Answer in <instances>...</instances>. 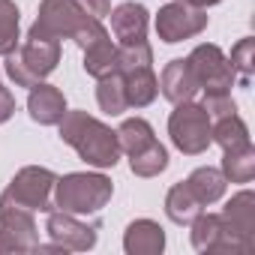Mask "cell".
<instances>
[{"instance_id": "1", "label": "cell", "mask_w": 255, "mask_h": 255, "mask_svg": "<svg viewBox=\"0 0 255 255\" xmlns=\"http://www.w3.org/2000/svg\"><path fill=\"white\" fill-rule=\"evenodd\" d=\"M60 126V141L69 144L87 165L93 168H114L120 162V144L117 132L102 120L90 117L87 111H69L63 114Z\"/></svg>"}, {"instance_id": "2", "label": "cell", "mask_w": 255, "mask_h": 255, "mask_svg": "<svg viewBox=\"0 0 255 255\" xmlns=\"http://www.w3.org/2000/svg\"><path fill=\"white\" fill-rule=\"evenodd\" d=\"M114 195L111 177L102 171H69L54 183V210H66L75 216L99 213Z\"/></svg>"}, {"instance_id": "3", "label": "cell", "mask_w": 255, "mask_h": 255, "mask_svg": "<svg viewBox=\"0 0 255 255\" xmlns=\"http://www.w3.org/2000/svg\"><path fill=\"white\" fill-rule=\"evenodd\" d=\"M60 63V42L48 36L27 33L24 45L6 54V75L15 81V87H33L45 81Z\"/></svg>"}, {"instance_id": "4", "label": "cell", "mask_w": 255, "mask_h": 255, "mask_svg": "<svg viewBox=\"0 0 255 255\" xmlns=\"http://www.w3.org/2000/svg\"><path fill=\"white\" fill-rule=\"evenodd\" d=\"M210 114L204 111L201 102H177L171 117H168V135H171V144L186 153V156H201L213 138H210Z\"/></svg>"}, {"instance_id": "5", "label": "cell", "mask_w": 255, "mask_h": 255, "mask_svg": "<svg viewBox=\"0 0 255 255\" xmlns=\"http://www.w3.org/2000/svg\"><path fill=\"white\" fill-rule=\"evenodd\" d=\"M54 183L57 174L51 168L42 165H24L21 171H15V177L9 180V186L0 192L3 201H12L18 207L27 210H39V213H51L54 210Z\"/></svg>"}, {"instance_id": "6", "label": "cell", "mask_w": 255, "mask_h": 255, "mask_svg": "<svg viewBox=\"0 0 255 255\" xmlns=\"http://www.w3.org/2000/svg\"><path fill=\"white\" fill-rule=\"evenodd\" d=\"M189 234H192V246L198 252H219V255H246L255 249V243L243 240L240 234H234L219 213H198L189 222Z\"/></svg>"}, {"instance_id": "7", "label": "cell", "mask_w": 255, "mask_h": 255, "mask_svg": "<svg viewBox=\"0 0 255 255\" xmlns=\"http://www.w3.org/2000/svg\"><path fill=\"white\" fill-rule=\"evenodd\" d=\"M207 9L201 6H192L186 0H171L165 3L159 12H156V33L162 42L174 45V42H183V39H192L198 33L207 30Z\"/></svg>"}, {"instance_id": "8", "label": "cell", "mask_w": 255, "mask_h": 255, "mask_svg": "<svg viewBox=\"0 0 255 255\" xmlns=\"http://www.w3.org/2000/svg\"><path fill=\"white\" fill-rule=\"evenodd\" d=\"M186 63H189V69H192V75H195V81H198V90H204V93L231 90L234 81H237V75H234V69H231L225 51H222L219 45H213V42L195 45L192 54L186 57Z\"/></svg>"}, {"instance_id": "9", "label": "cell", "mask_w": 255, "mask_h": 255, "mask_svg": "<svg viewBox=\"0 0 255 255\" xmlns=\"http://www.w3.org/2000/svg\"><path fill=\"white\" fill-rule=\"evenodd\" d=\"M87 12L75 3V0H39L36 21L30 24L27 33L48 36V39H72V33L81 27Z\"/></svg>"}, {"instance_id": "10", "label": "cell", "mask_w": 255, "mask_h": 255, "mask_svg": "<svg viewBox=\"0 0 255 255\" xmlns=\"http://www.w3.org/2000/svg\"><path fill=\"white\" fill-rule=\"evenodd\" d=\"M96 231H99V222H81L75 213H66V210H51L45 219V234L51 237V243L72 252L93 249L99 237Z\"/></svg>"}, {"instance_id": "11", "label": "cell", "mask_w": 255, "mask_h": 255, "mask_svg": "<svg viewBox=\"0 0 255 255\" xmlns=\"http://www.w3.org/2000/svg\"><path fill=\"white\" fill-rule=\"evenodd\" d=\"M0 231H3V237L9 243V252H36V246H39L33 210L18 207L3 198H0Z\"/></svg>"}, {"instance_id": "12", "label": "cell", "mask_w": 255, "mask_h": 255, "mask_svg": "<svg viewBox=\"0 0 255 255\" xmlns=\"http://www.w3.org/2000/svg\"><path fill=\"white\" fill-rule=\"evenodd\" d=\"M111 33L120 45H135V42H147V24H150V12L141 3H120L111 12Z\"/></svg>"}, {"instance_id": "13", "label": "cell", "mask_w": 255, "mask_h": 255, "mask_svg": "<svg viewBox=\"0 0 255 255\" xmlns=\"http://www.w3.org/2000/svg\"><path fill=\"white\" fill-rule=\"evenodd\" d=\"M159 93H162L171 105H177V102H192V99L198 96V81H195V75H192V69H189V63H186L183 57L168 60V63L162 66V72H159Z\"/></svg>"}, {"instance_id": "14", "label": "cell", "mask_w": 255, "mask_h": 255, "mask_svg": "<svg viewBox=\"0 0 255 255\" xmlns=\"http://www.w3.org/2000/svg\"><path fill=\"white\" fill-rule=\"evenodd\" d=\"M27 111H30V117H33L39 126H57V123L63 120V114H66V96H63L60 87L39 81V84L30 87Z\"/></svg>"}, {"instance_id": "15", "label": "cell", "mask_w": 255, "mask_h": 255, "mask_svg": "<svg viewBox=\"0 0 255 255\" xmlns=\"http://www.w3.org/2000/svg\"><path fill=\"white\" fill-rule=\"evenodd\" d=\"M126 255H159L165 249V231L153 219H135L123 231Z\"/></svg>"}, {"instance_id": "16", "label": "cell", "mask_w": 255, "mask_h": 255, "mask_svg": "<svg viewBox=\"0 0 255 255\" xmlns=\"http://www.w3.org/2000/svg\"><path fill=\"white\" fill-rule=\"evenodd\" d=\"M219 216L234 234H240L243 240L255 243V195L249 189H240L237 195H231V201L222 207Z\"/></svg>"}, {"instance_id": "17", "label": "cell", "mask_w": 255, "mask_h": 255, "mask_svg": "<svg viewBox=\"0 0 255 255\" xmlns=\"http://www.w3.org/2000/svg\"><path fill=\"white\" fill-rule=\"evenodd\" d=\"M123 75V87H126V105L129 108H147L156 96H159V75L153 72V66H138Z\"/></svg>"}, {"instance_id": "18", "label": "cell", "mask_w": 255, "mask_h": 255, "mask_svg": "<svg viewBox=\"0 0 255 255\" xmlns=\"http://www.w3.org/2000/svg\"><path fill=\"white\" fill-rule=\"evenodd\" d=\"M84 72L93 78H102L108 72L117 69V45L111 42V33H99L96 39H90L84 48Z\"/></svg>"}, {"instance_id": "19", "label": "cell", "mask_w": 255, "mask_h": 255, "mask_svg": "<svg viewBox=\"0 0 255 255\" xmlns=\"http://www.w3.org/2000/svg\"><path fill=\"white\" fill-rule=\"evenodd\" d=\"M201 210H204V204L198 201V195L189 189L186 180H180V183H174L168 189V195H165V216L174 225H189Z\"/></svg>"}, {"instance_id": "20", "label": "cell", "mask_w": 255, "mask_h": 255, "mask_svg": "<svg viewBox=\"0 0 255 255\" xmlns=\"http://www.w3.org/2000/svg\"><path fill=\"white\" fill-rule=\"evenodd\" d=\"M222 177L228 183H252L255 177V147L252 141L234 150H222Z\"/></svg>"}, {"instance_id": "21", "label": "cell", "mask_w": 255, "mask_h": 255, "mask_svg": "<svg viewBox=\"0 0 255 255\" xmlns=\"http://www.w3.org/2000/svg\"><path fill=\"white\" fill-rule=\"evenodd\" d=\"M186 183H189V189L198 195V201H201L204 207L216 204V201L225 195V186H228V180L222 177V171H219V168H210V165L195 168V171L186 177Z\"/></svg>"}, {"instance_id": "22", "label": "cell", "mask_w": 255, "mask_h": 255, "mask_svg": "<svg viewBox=\"0 0 255 255\" xmlns=\"http://www.w3.org/2000/svg\"><path fill=\"white\" fill-rule=\"evenodd\" d=\"M114 132H117L120 153H126V156H135L138 150H144L147 144L156 141L153 126H150L144 117H129V120H123V123H120V129H114Z\"/></svg>"}, {"instance_id": "23", "label": "cell", "mask_w": 255, "mask_h": 255, "mask_svg": "<svg viewBox=\"0 0 255 255\" xmlns=\"http://www.w3.org/2000/svg\"><path fill=\"white\" fill-rule=\"evenodd\" d=\"M210 138H213L222 150H234V147H243V144L252 141V138H249V126L243 123L240 114H228V117L213 120V126H210Z\"/></svg>"}, {"instance_id": "24", "label": "cell", "mask_w": 255, "mask_h": 255, "mask_svg": "<svg viewBox=\"0 0 255 255\" xmlns=\"http://www.w3.org/2000/svg\"><path fill=\"white\" fill-rule=\"evenodd\" d=\"M96 102H99V108L105 111V114H123L126 108V87H123V75L114 69V72H108V75H102V78H96Z\"/></svg>"}, {"instance_id": "25", "label": "cell", "mask_w": 255, "mask_h": 255, "mask_svg": "<svg viewBox=\"0 0 255 255\" xmlns=\"http://www.w3.org/2000/svg\"><path fill=\"white\" fill-rule=\"evenodd\" d=\"M129 168L135 177H156L168 168V150L159 141H153L144 150H138L135 156H129Z\"/></svg>"}, {"instance_id": "26", "label": "cell", "mask_w": 255, "mask_h": 255, "mask_svg": "<svg viewBox=\"0 0 255 255\" xmlns=\"http://www.w3.org/2000/svg\"><path fill=\"white\" fill-rule=\"evenodd\" d=\"M18 21L21 12L15 6V0H0V57H6L9 51L18 48Z\"/></svg>"}, {"instance_id": "27", "label": "cell", "mask_w": 255, "mask_h": 255, "mask_svg": "<svg viewBox=\"0 0 255 255\" xmlns=\"http://www.w3.org/2000/svg\"><path fill=\"white\" fill-rule=\"evenodd\" d=\"M228 63H231V69H234L237 81L246 87V84L252 81V69H255V39H252V36L240 39V42L231 48V57H228Z\"/></svg>"}, {"instance_id": "28", "label": "cell", "mask_w": 255, "mask_h": 255, "mask_svg": "<svg viewBox=\"0 0 255 255\" xmlns=\"http://www.w3.org/2000/svg\"><path fill=\"white\" fill-rule=\"evenodd\" d=\"M138 66H153V48L150 42L135 45H117V72H129Z\"/></svg>"}, {"instance_id": "29", "label": "cell", "mask_w": 255, "mask_h": 255, "mask_svg": "<svg viewBox=\"0 0 255 255\" xmlns=\"http://www.w3.org/2000/svg\"><path fill=\"white\" fill-rule=\"evenodd\" d=\"M201 105H204V111L210 114V120H219V117L237 114V105H234V99H231V90H213V93H204Z\"/></svg>"}, {"instance_id": "30", "label": "cell", "mask_w": 255, "mask_h": 255, "mask_svg": "<svg viewBox=\"0 0 255 255\" xmlns=\"http://www.w3.org/2000/svg\"><path fill=\"white\" fill-rule=\"evenodd\" d=\"M75 3H78L87 15H93V18H105V15L111 12V0H75Z\"/></svg>"}, {"instance_id": "31", "label": "cell", "mask_w": 255, "mask_h": 255, "mask_svg": "<svg viewBox=\"0 0 255 255\" xmlns=\"http://www.w3.org/2000/svg\"><path fill=\"white\" fill-rule=\"evenodd\" d=\"M12 114H15V96H12L9 87L0 84V123H6Z\"/></svg>"}, {"instance_id": "32", "label": "cell", "mask_w": 255, "mask_h": 255, "mask_svg": "<svg viewBox=\"0 0 255 255\" xmlns=\"http://www.w3.org/2000/svg\"><path fill=\"white\" fill-rule=\"evenodd\" d=\"M0 252H9V243H6V237H3V231H0Z\"/></svg>"}]
</instances>
